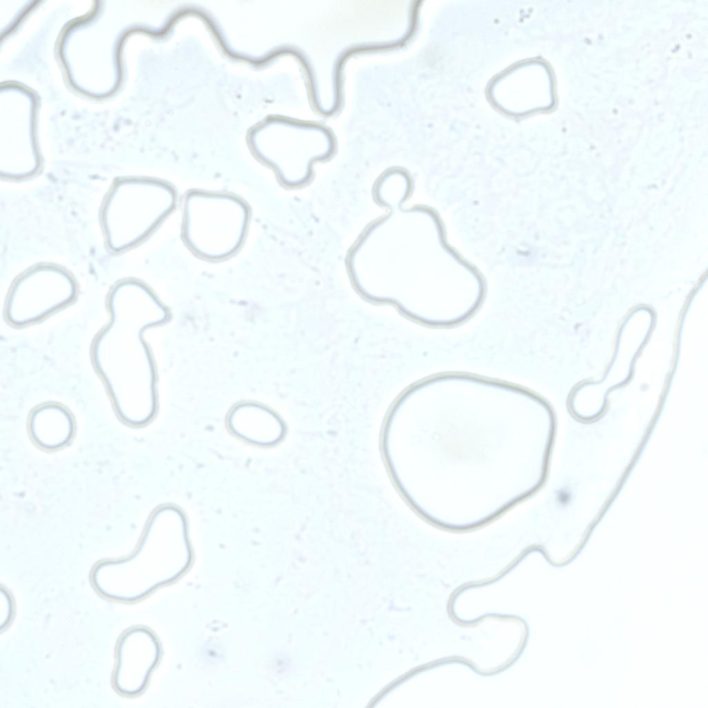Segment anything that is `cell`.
Wrapping results in <instances>:
<instances>
[{"instance_id":"cell-1","label":"cell","mask_w":708,"mask_h":708,"mask_svg":"<svg viewBox=\"0 0 708 708\" xmlns=\"http://www.w3.org/2000/svg\"><path fill=\"white\" fill-rule=\"evenodd\" d=\"M203 203L189 201L185 231L189 245L201 255L221 258L233 252L243 236L247 212L229 197L201 195Z\"/></svg>"}]
</instances>
